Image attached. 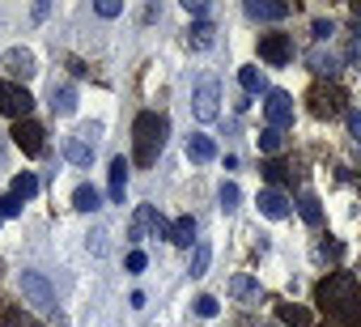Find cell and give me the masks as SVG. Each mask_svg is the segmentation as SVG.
<instances>
[{
  "mask_svg": "<svg viewBox=\"0 0 361 327\" xmlns=\"http://www.w3.org/2000/svg\"><path fill=\"white\" fill-rule=\"evenodd\" d=\"M314 302L323 306V314L340 327H361V280L353 272H331L327 280H319Z\"/></svg>",
  "mask_w": 361,
  "mask_h": 327,
  "instance_id": "obj_1",
  "label": "cell"
},
{
  "mask_svg": "<svg viewBox=\"0 0 361 327\" xmlns=\"http://www.w3.org/2000/svg\"><path fill=\"white\" fill-rule=\"evenodd\" d=\"M166 136H170V119L157 115V111H140L136 123H132V144H136V161L140 166H153L166 149Z\"/></svg>",
  "mask_w": 361,
  "mask_h": 327,
  "instance_id": "obj_2",
  "label": "cell"
},
{
  "mask_svg": "<svg viewBox=\"0 0 361 327\" xmlns=\"http://www.w3.org/2000/svg\"><path fill=\"white\" fill-rule=\"evenodd\" d=\"M192 111H196L200 123H213V119L221 115V81H217V77H204V81L196 85V94H192Z\"/></svg>",
  "mask_w": 361,
  "mask_h": 327,
  "instance_id": "obj_3",
  "label": "cell"
},
{
  "mask_svg": "<svg viewBox=\"0 0 361 327\" xmlns=\"http://www.w3.org/2000/svg\"><path fill=\"white\" fill-rule=\"evenodd\" d=\"M149 234H157V238H170V226L161 221V213H157L153 204H140V209L132 213V221H128V238H132V242H145Z\"/></svg>",
  "mask_w": 361,
  "mask_h": 327,
  "instance_id": "obj_4",
  "label": "cell"
},
{
  "mask_svg": "<svg viewBox=\"0 0 361 327\" xmlns=\"http://www.w3.org/2000/svg\"><path fill=\"white\" fill-rule=\"evenodd\" d=\"M18 285H22V293L30 297V306H39L43 314H56V289H51V280H47L43 272H22Z\"/></svg>",
  "mask_w": 361,
  "mask_h": 327,
  "instance_id": "obj_5",
  "label": "cell"
},
{
  "mask_svg": "<svg viewBox=\"0 0 361 327\" xmlns=\"http://www.w3.org/2000/svg\"><path fill=\"white\" fill-rule=\"evenodd\" d=\"M30 106H35V98L18 85V81H0V115H9V119H26L30 115Z\"/></svg>",
  "mask_w": 361,
  "mask_h": 327,
  "instance_id": "obj_6",
  "label": "cell"
},
{
  "mask_svg": "<svg viewBox=\"0 0 361 327\" xmlns=\"http://www.w3.org/2000/svg\"><path fill=\"white\" fill-rule=\"evenodd\" d=\"M344 111V94L336 85H314L310 90V115L314 119H336Z\"/></svg>",
  "mask_w": 361,
  "mask_h": 327,
  "instance_id": "obj_7",
  "label": "cell"
},
{
  "mask_svg": "<svg viewBox=\"0 0 361 327\" xmlns=\"http://www.w3.org/2000/svg\"><path fill=\"white\" fill-rule=\"evenodd\" d=\"M264 115H268V128H289L293 123V98L285 94V90H272L268 94V102H264Z\"/></svg>",
  "mask_w": 361,
  "mask_h": 327,
  "instance_id": "obj_8",
  "label": "cell"
},
{
  "mask_svg": "<svg viewBox=\"0 0 361 327\" xmlns=\"http://www.w3.org/2000/svg\"><path fill=\"white\" fill-rule=\"evenodd\" d=\"M259 56H264L268 64L285 68V64L293 60V39H289V35H264V39H259Z\"/></svg>",
  "mask_w": 361,
  "mask_h": 327,
  "instance_id": "obj_9",
  "label": "cell"
},
{
  "mask_svg": "<svg viewBox=\"0 0 361 327\" xmlns=\"http://www.w3.org/2000/svg\"><path fill=\"white\" fill-rule=\"evenodd\" d=\"M13 144H18L26 157H39V153L47 149V144H43V128H39L35 119H22V123L13 128Z\"/></svg>",
  "mask_w": 361,
  "mask_h": 327,
  "instance_id": "obj_10",
  "label": "cell"
},
{
  "mask_svg": "<svg viewBox=\"0 0 361 327\" xmlns=\"http://www.w3.org/2000/svg\"><path fill=\"white\" fill-rule=\"evenodd\" d=\"M0 64H5V73H9V77H22V81H30V77L39 73V68H35V51H30V47H9Z\"/></svg>",
  "mask_w": 361,
  "mask_h": 327,
  "instance_id": "obj_11",
  "label": "cell"
},
{
  "mask_svg": "<svg viewBox=\"0 0 361 327\" xmlns=\"http://www.w3.org/2000/svg\"><path fill=\"white\" fill-rule=\"evenodd\" d=\"M247 18H255V22H285L289 5L285 0H247Z\"/></svg>",
  "mask_w": 361,
  "mask_h": 327,
  "instance_id": "obj_12",
  "label": "cell"
},
{
  "mask_svg": "<svg viewBox=\"0 0 361 327\" xmlns=\"http://www.w3.org/2000/svg\"><path fill=\"white\" fill-rule=\"evenodd\" d=\"M255 204H259V213H264V217H268V221H285V217H289V213H293V209H289V200H285V196H281V192H276V187H264V192H259V200H255Z\"/></svg>",
  "mask_w": 361,
  "mask_h": 327,
  "instance_id": "obj_13",
  "label": "cell"
},
{
  "mask_svg": "<svg viewBox=\"0 0 361 327\" xmlns=\"http://www.w3.org/2000/svg\"><path fill=\"white\" fill-rule=\"evenodd\" d=\"M64 157L73 161V166H90V161H94V140H85L81 132L68 136V140H64Z\"/></svg>",
  "mask_w": 361,
  "mask_h": 327,
  "instance_id": "obj_14",
  "label": "cell"
},
{
  "mask_svg": "<svg viewBox=\"0 0 361 327\" xmlns=\"http://www.w3.org/2000/svg\"><path fill=\"white\" fill-rule=\"evenodd\" d=\"M188 157H192V161H213V157H217V144H213V136H204V132H192V136H188Z\"/></svg>",
  "mask_w": 361,
  "mask_h": 327,
  "instance_id": "obj_15",
  "label": "cell"
},
{
  "mask_svg": "<svg viewBox=\"0 0 361 327\" xmlns=\"http://www.w3.org/2000/svg\"><path fill=\"white\" fill-rule=\"evenodd\" d=\"M170 242H174V247H196V242H200V238H196V221H192V217L170 221Z\"/></svg>",
  "mask_w": 361,
  "mask_h": 327,
  "instance_id": "obj_16",
  "label": "cell"
},
{
  "mask_svg": "<svg viewBox=\"0 0 361 327\" xmlns=\"http://www.w3.org/2000/svg\"><path fill=\"white\" fill-rule=\"evenodd\" d=\"M73 209H77V213H98V209H102L98 187H94V183H81V187L73 192Z\"/></svg>",
  "mask_w": 361,
  "mask_h": 327,
  "instance_id": "obj_17",
  "label": "cell"
},
{
  "mask_svg": "<svg viewBox=\"0 0 361 327\" xmlns=\"http://www.w3.org/2000/svg\"><path fill=\"white\" fill-rule=\"evenodd\" d=\"M128 171H132V166H128L123 157H115V161H111V200H115V204H123V192H128Z\"/></svg>",
  "mask_w": 361,
  "mask_h": 327,
  "instance_id": "obj_18",
  "label": "cell"
},
{
  "mask_svg": "<svg viewBox=\"0 0 361 327\" xmlns=\"http://www.w3.org/2000/svg\"><path fill=\"white\" fill-rule=\"evenodd\" d=\"M51 111L56 115H73L77 111V90L73 85H51Z\"/></svg>",
  "mask_w": 361,
  "mask_h": 327,
  "instance_id": "obj_19",
  "label": "cell"
},
{
  "mask_svg": "<svg viewBox=\"0 0 361 327\" xmlns=\"http://www.w3.org/2000/svg\"><path fill=\"white\" fill-rule=\"evenodd\" d=\"M306 64H310L319 77H336V68H340V60H336L331 51H323V47H314V51L306 56Z\"/></svg>",
  "mask_w": 361,
  "mask_h": 327,
  "instance_id": "obj_20",
  "label": "cell"
},
{
  "mask_svg": "<svg viewBox=\"0 0 361 327\" xmlns=\"http://www.w3.org/2000/svg\"><path fill=\"white\" fill-rule=\"evenodd\" d=\"M298 213H302V221H306V226H319V221H323V209H319V200H314L310 192H302V196H298Z\"/></svg>",
  "mask_w": 361,
  "mask_h": 327,
  "instance_id": "obj_21",
  "label": "cell"
},
{
  "mask_svg": "<svg viewBox=\"0 0 361 327\" xmlns=\"http://www.w3.org/2000/svg\"><path fill=\"white\" fill-rule=\"evenodd\" d=\"M276 314H281L285 323H293V327H310V323H314V314H310V310H302V306H293V302L276 306Z\"/></svg>",
  "mask_w": 361,
  "mask_h": 327,
  "instance_id": "obj_22",
  "label": "cell"
},
{
  "mask_svg": "<svg viewBox=\"0 0 361 327\" xmlns=\"http://www.w3.org/2000/svg\"><path fill=\"white\" fill-rule=\"evenodd\" d=\"M13 196H18V200H35V196H39V179H35L30 171H22V175L13 179Z\"/></svg>",
  "mask_w": 361,
  "mask_h": 327,
  "instance_id": "obj_23",
  "label": "cell"
},
{
  "mask_svg": "<svg viewBox=\"0 0 361 327\" xmlns=\"http://www.w3.org/2000/svg\"><path fill=\"white\" fill-rule=\"evenodd\" d=\"M230 293H234V297H255V293H259V280L247 276V272H238V276L230 280Z\"/></svg>",
  "mask_w": 361,
  "mask_h": 327,
  "instance_id": "obj_24",
  "label": "cell"
},
{
  "mask_svg": "<svg viewBox=\"0 0 361 327\" xmlns=\"http://www.w3.org/2000/svg\"><path fill=\"white\" fill-rule=\"evenodd\" d=\"M188 43H192L196 51H209V47H213V26H209V22H200V26H192V35H188Z\"/></svg>",
  "mask_w": 361,
  "mask_h": 327,
  "instance_id": "obj_25",
  "label": "cell"
},
{
  "mask_svg": "<svg viewBox=\"0 0 361 327\" xmlns=\"http://www.w3.org/2000/svg\"><path fill=\"white\" fill-rule=\"evenodd\" d=\"M209 259H213V247H209V242H196V255H192V268H188V272H192V276H204V272H209Z\"/></svg>",
  "mask_w": 361,
  "mask_h": 327,
  "instance_id": "obj_26",
  "label": "cell"
},
{
  "mask_svg": "<svg viewBox=\"0 0 361 327\" xmlns=\"http://www.w3.org/2000/svg\"><path fill=\"white\" fill-rule=\"evenodd\" d=\"M238 81H243V90H247V94H259V90H264L259 68H238Z\"/></svg>",
  "mask_w": 361,
  "mask_h": 327,
  "instance_id": "obj_27",
  "label": "cell"
},
{
  "mask_svg": "<svg viewBox=\"0 0 361 327\" xmlns=\"http://www.w3.org/2000/svg\"><path fill=\"white\" fill-rule=\"evenodd\" d=\"M259 149H264V153H276V149H281V132H276V128H264V132H259Z\"/></svg>",
  "mask_w": 361,
  "mask_h": 327,
  "instance_id": "obj_28",
  "label": "cell"
},
{
  "mask_svg": "<svg viewBox=\"0 0 361 327\" xmlns=\"http://www.w3.org/2000/svg\"><path fill=\"white\" fill-rule=\"evenodd\" d=\"M238 200H243L238 183H221V209H238Z\"/></svg>",
  "mask_w": 361,
  "mask_h": 327,
  "instance_id": "obj_29",
  "label": "cell"
},
{
  "mask_svg": "<svg viewBox=\"0 0 361 327\" xmlns=\"http://www.w3.org/2000/svg\"><path fill=\"white\" fill-rule=\"evenodd\" d=\"M22 213V200L9 192V196H0V221H5V217H18Z\"/></svg>",
  "mask_w": 361,
  "mask_h": 327,
  "instance_id": "obj_30",
  "label": "cell"
},
{
  "mask_svg": "<svg viewBox=\"0 0 361 327\" xmlns=\"http://www.w3.org/2000/svg\"><path fill=\"white\" fill-rule=\"evenodd\" d=\"M217 310H221V306H217V297H209V293H204V297H196V314H200V319H213Z\"/></svg>",
  "mask_w": 361,
  "mask_h": 327,
  "instance_id": "obj_31",
  "label": "cell"
},
{
  "mask_svg": "<svg viewBox=\"0 0 361 327\" xmlns=\"http://www.w3.org/2000/svg\"><path fill=\"white\" fill-rule=\"evenodd\" d=\"M94 9H98V18H119V13H123V5H119V0H98Z\"/></svg>",
  "mask_w": 361,
  "mask_h": 327,
  "instance_id": "obj_32",
  "label": "cell"
},
{
  "mask_svg": "<svg viewBox=\"0 0 361 327\" xmlns=\"http://www.w3.org/2000/svg\"><path fill=\"white\" fill-rule=\"evenodd\" d=\"M183 9H188L192 18H200V22H209V5H204V0H183Z\"/></svg>",
  "mask_w": 361,
  "mask_h": 327,
  "instance_id": "obj_33",
  "label": "cell"
},
{
  "mask_svg": "<svg viewBox=\"0 0 361 327\" xmlns=\"http://www.w3.org/2000/svg\"><path fill=\"white\" fill-rule=\"evenodd\" d=\"M264 175H268L272 183H281V179L289 175V166H281V161H268V166H264Z\"/></svg>",
  "mask_w": 361,
  "mask_h": 327,
  "instance_id": "obj_34",
  "label": "cell"
},
{
  "mask_svg": "<svg viewBox=\"0 0 361 327\" xmlns=\"http://www.w3.org/2000/svg\"><path fill=\"white\" fill-rule=\"evenodd\" d=\"M331 35H336V26H331V22H323V18H319V22H314V39H319V43H327V39H331Z\"/></svg>",
  "mask_w": 361,
  "mask_h": 327,
  "instance_id": "obj_35",
  "label": "cell"
},
{
  "mask_svg": "<svg viewBox=\"0 0 361 327\" xmlns=\"http://www.w3.org/2000/svg\"><path fill=\"white\" fill-rule=\"evenodd\" d=\"M145 264H149L145 251H132V255H128V272H145Z\"/></svg>",
  "mask_w": 361,
  "mask_h": 327,
  "instance_id": "obj_36",
  "label": "cell"
},
{
  "mask_svg": "<svg viewBox=\"0 0 361 327\" xmlns=\"http://www.w3.org/2000/svg\"><path fill=\"white\" fill-rule=\"evenodd\" d=\"M348 60H353V64H361V35H353V39H348Z\"/></svg>",
  "mask_w": 361,
  "mask_h": 327,
  "instance_id": "obj_37",
  "label": "cell"
},
{
  "mask_svg": "<svg viewBox=\"0 0 361 327\" xmlns=\"http://www.w3.org/2000/svg\"><path fill=\"white\" fill-rule=\"evenodd\" d=\"M348 132H353V140L361 144V111H353V115H348Z\"/></svg>",
  "mask_w": 361,
  "mask_h": 327,
  "instance_id": "obj_38",
  "label": "cell"
},
{
  "mask_svg": "<svg viewBox=\"0 0 361 327\" xmlns=\"http://www.w3.org/2000/svg\"><path fill=\"white\" fill-rule=\"evenodd\" d=\"M353 13H357V18H361V0H353Z\"/></svg>",
  "mask_w": 361,
  "mask_h": 327,
  "instance_id": "obj_39",
  "label": "cell"
}]
</instances>
